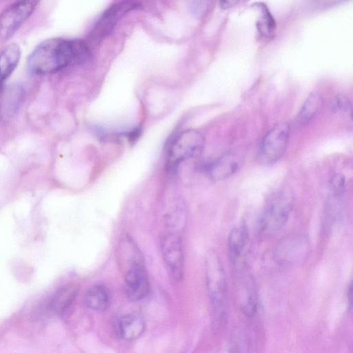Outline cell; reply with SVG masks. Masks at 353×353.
Segmentation results:
<instances>
[{
  "label": "cell",
  "instance_id": "16",
  "mask_svg": "<svg viewBox=\"0 0 353 353\" xmlns=\"http://www.w3.org/2000/svg\"><path fill=\"white\" fill-rule=\"evenodd\" d=\"M21 49L16 43L8 45L0 54V82L6 80L19 61Z\"/></svg>",
  "mask_w": 353,
  "mask_h": 353
},
{
  "label": "cell",
  "instance_id": "5",
  "mask_svg": "<svg viewBox=\"0 0 353 353\" xmlns=\"http://www.w3.org/2000/svg\"><path fill=\"white\" fill-rule=\"evenodd\" d=\"M161 255L171 277L182 280L184 274V253L182 234L165 232L160 243Z\"/></svg>",
  "mask_w": 353,
  "mask_h": 353
},
{
  "label": "cell",
  "instance_id": "11",
  "mask_svg": "<svg viewBox=\"0 0 353 353\" xmlns=\"http://www.w3.org/2000/svg\"><path fill=\"white\" fill-rule=\"evenodd\" d=\"M249 234L246 225L241 223L232 229L228 239V255L231 263L240 265L247 253Z\"/></svg>",
  "mask_w": 353,
  "mask_h": 353
},
{
  "label": "cell",
  "instance_id": "6",
  "mask_svg": "<svg viewBox=\"0 0 353 353\" xmlns=\"http://www.w3.org/2000/svg\"><path fill=\"white\" fill-rule=\"evenodd\" d=\"M290 134V126L285 123H280L270 130L263 137L259 156L265 163H272L278 161L284 154Z\"/></svg>",
  "mask_w": 353,
  "mask_h": 353
},
{
  "label": "cell",
  "instance_id": "17",
  "mask_svg": "<svg viewBox=\"0 0 353 353\" xmlns=\"http://www.w3.org/2000/svg\"><path fill=\"white\" fill-rule=\"evenodd\" d=\"M84 302L90 309L104 311L108 308L110 303L109 291L103 285H94L86 292Z\"/></svg>",
  "mask_w": 353,
  "mask_h": 353
},
{
  "label": "cell",
  "instance_id": "10",
  "mask_svg": "<svg viewBox=\"0 0 353 353\" xmlns=\"http://www.w3.org/2000/svg\"><path fill=\"white\" fill-rule=\"evenodd\" d=\"M116 258L123 276L146 269L143 255L136 241L128 234L119 239Z\"/></svg>",
  "mask_w": 353,
  "mask_h": 353
},
{
  "label": "cell",
  "instance_id": "21",
  "mask_svg": "<svg viewBox=\"0 0 353 353\" xmlns=\"http://www.w3.org/2000/svg\"><path fill=\"white\" fill-rule=\"evenodd\" d=\"M346 180L343 174H336L330 181V190L333 197L340 198L345 190Z\"/></svg>",
  "mask_w": 353,
  "mask_h": 353
},
{
  "label": "cell",
  "instance_id": "22",
  "mask_svg": "<svg viewBox=\"0 0 353 353\" xmlns=\"http://www.w3.org/2000/svg\"><path fill=\"white\" fill-rule=\"evenodd\" d=\"M332 108L335 111H348L351 108V103L347 97L339 94L333 99Z\"/></svg>",
  "mask_w": 353,
  "mask_h": 353
},
{
  "label": "cell",
  "instance_id": "7",
  "mask_svg": "<svg viewBox=\"0 0 353 353\" xmlns=\"http://www.w3.org/2000/svg\"><path fill=\"white\" fill-rule=\"evenodd\" d=\"M139 7L140 4L134 1H121L113 3L96 22L90 33V39L94 42L99 41L112 31L123 16Z\"/></svg>",
  "mask_w": 353,
  "mask_h": 353
},
{
  "label": "cell",
  "instance_id": "14",
  "mask_svg": "<svg viewBox=\"0 0 353 353\" xmlns=\"http://www.w3.org/2000/svg\"><path fill=\"white\" fill-rule=\"evenodd\" d=\"M239 168V163L232 156L226 155L205 166L206 174L214 180H223L234 174Z\"/></svg>",
  "mask_w": 353,
  "mask_h": 353
},
{
  "label": "cell",
  "instance_id": "24",
  "mask_svg": "<svg viewBox=\"0 0 353 353\" xmlns=\"http://www.w3.org/2000/svg\"><path fill=\"white\" fill-rule=\"evenodd\" d=\"M141 132V128H136L131 131L126 132L125 137L129 139V141H134L139 137Z\"/></svg>",
  "mask_w": 353,
  "mask_h": 353
},
{
  "label": "cell",
  "instance_id": "18",
  "mask_svg": "<svg viewBox=\"0 0 353 353\" xmlns=\"http://www.w3.org/2000/svg\"><path fill=\"white\" fill-rule=\"evenodd\" d=\"M323 105V98L316 92L310 94L303 104L297 117L296 123L299 125L308 123L320 111Z\"/></svg>",
  "mask_w": 353,
  "mask_h": 353
},
{
  "label": "cell",
  "instance_id": "4",
  "mask_svg": "<svg viewBox=\"0 0 353 353\" xmlns=\"http://www.w3.org/2000/svg\"><path fill=\"white\" fill-rule=\"evenodd\" d=\"M292 209V200L285 193L274 196L265 208L260 221L265 233L274 234L281 230L288 222Z\"/></svg>",
  "mask_w": 353,
  "mask_h": 353
},
{
  "label": "cell",
  "instance_id": "15",
  "mask_svg": "<svg viewBox=\"0 0 353 353\" xmlns=\"http://www.w3.org/2000/svg\"><path fill=\"white\" fill-rule=\"evenodd\" d=\"M145 329V321L139 314H128L119 320V332L121 337L125 341H134L139 338Z\"/></svg>",
  "mask_w": 353,
  "mask_h": 353
},
{
  "label": "cell",
  "instance_id": "9",
  "mask_svg": "<svg viewBox=\"0 0 353 353\" xmlns=\"http://www.w3.org/2000/svg\"><path fill=\"white\" fill-rule=\"evenodd\" d=\"M39 1H18L10 5L0 15V36L10 38L31 15Z\"/></svg>",
  "mask_w": 353,
  "mask_h": 353
},
{
  "label": "cell",
  "instance_id": "23",
  "mask_svg": "<svg viewBox=\"0 0 353 353\" xmlns=\"http://www.w3.org/2000/svg\"><path fill=\"white\" fill-rule=\"evenodd\" d=\"M208 7L209 1H192L191 5L192 12L196 15H202L208 10Z\"/></svg>",
  "mask_w": 353,
  "mask_h": 353
},
{
  "label": "cell",
  "instance_id": "3",
  "mask_svg": "<svg viewBox=\"0 0 353 353\" xmlns=\"http://www.w3.org/2000/svg\"><path fill=\"white\" fill-rule=\"evenodd\" d=\"M204 145V137L199 131L189 129L181 132L168 145L165 158L168 169L174 171L182 162L198 157Z\"/></svg>",
  "mask_w": 353,
  "mask_h": 353
},
{
  "label": "cell",
  "instance_id": "8",
  "mask_svg": "<svg viewBox=\"0 0 353 353\" xmlns=\"http://www.w3.org/2000/svg\"><path fill=\"white\" fill-rule=\"evenodd\" d=\"M310 250L308 238L303 234H292L281 239L274 250L276 261L283 265L302 263Z\"/></svg>",
  "mask_w": 353,
  "mask_h": 353
},
{
  "label": "cell",
  "instance_id": "1",
  "mask_svg": "<svg viewBox=\"0 0 353 353\" xmlns=\"http://www.w3.org/2000/svg\"><path fill=\"white\" fill-rule=\"evenodd\" d=\"M90 50L81 40L48 39L39 43L28 59L30 70L39 75L58 72L72 63L88 59Z\"/></svg>",
  "mask_w": 353,
  "mask_h": 353
},
{
  "label": "cell",
  "instance_id": "25",
  "mask_svg": "<svg viewBox=\"0 0 353 353\" xmlns=\"http://www.w3.org/2000/svg\"><path fill=\"white\" fill-rule=\"evenodd\" d=\"M235 3H236V1H221L220 3L221 5V7H223L224 8H227L232 6Z\"/></svg>",
  "mask_w": 353,
  "mask_h": 353
},
{
  "label": "cell",
  "instance_id": "19",
  "mask_svg": "<svg viewBox=\"0 0 353 353\" xmlns=\"http://www.w3.org/2000/svg\"><path fill=\"white\" fill-rule=\"evenodd\" d=\"M77 292V286L72 284L59 289L51 300V310L57 314H62L72 304Z\"/></svg>",
  "mask_w": 353,
  "mask_h": 353
},
{
  "label": "cell",
  "instance_id": "13",
  "mask_svg": "<svg viewBox=\"0 0 353 353\" xmlns=\"http://www.w3.org/2000/svg\"><path fill=\"white\" fill-rule=\"evenodd\" d=\"M165 232L183 234L186 223L185 203L176 198L170 203L164 216Z\"/></svg>",
  "mask_w": 353,
  "mask_h": 353
},
{
  "label": "cell",
  "instance_id": "12",
  "mask_svg": "<svg viewBox=\"0 0 353 353\" xmlns=\"http://www.w3.org/2000/svg\"><path fill=\"white\" fill-rule=\"evenodd\" d=\"M124 292L128 299L137 301L144 299L150 291L147 270L128 274L123 276Z\"/></svg>",
  "mask_w": 353,
  "mask_h": 353
},
{
  "label": "cell",
  "instance_id": "2",
  "mask_svg": "<svg viewBox=\"0 0 353 353\" xmlns=\"http://www.w3.org/2000/svg\"><path fill=\"white\" fill-rule=\"evenodd\" d=\"M206 285L214 315L220 320L225 316L228 288L222 262L214 250L207 252L205 259Z\"/></svg>",
  "mask_w": 353,
  "mask_h": 353
},
{
  "label": "cell",
  "instance_id": "20",
  "mask_svg": "<svg viewBox=\"0 0 353 353\" xmlns=\"http://www.w3.org/2000/svg\"><path fill=\"white\" fill-rule=\"evenodd\" d=\"M256 7L260 12L257 21V28L261 34L270 37L276 28L275 21L268 8L263 3H257Z\"/></svg>",
  "mask_w": 353,
  "mask_h": 353
}]
</instances>
